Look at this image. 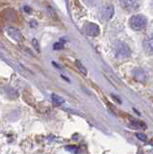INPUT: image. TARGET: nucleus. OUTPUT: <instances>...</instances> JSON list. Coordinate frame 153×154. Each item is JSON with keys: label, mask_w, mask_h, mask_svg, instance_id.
I'll use <instances>...</instances> for the list:
<instances>
[{"label": "nucleus", "mask_w": 153, "mask_h": 154, "mask_svg": "<svg viewBox=\"0 0 153 154\" xmlns=\"http://www.w3.org/2000/svg\"><path fill=\"white\" fill-rule=\"evenodd\" d=\"M114 52L118 58H127L131 55L130 48L124 42H117L114 45Z\"/></svg>", "instance_id": "1"}, {"label": "nucleus", "mask_w": 153, "mask_h": 154, "mask_svg": "<svg viewBox=\"0 0 153 154\" xmlns=\"http://www.w3.org/2000/svg\"><path fill=\"white\" fill-rule=\"evenodd\" d=\"M147 24L146 18L142 16V14H136L131 17L130 19V25L134 30H142Z\"/></svg>", "instance_id": "2"}, {"label": "nucleus", "mask_w": 153, "mask_h": 154, "mask_svg": "<svg viewBox=\"0 0 153 154\" xmlns=\"http://www.w3.org/2000/svg\"><path fill=\"white\" fill-rule=\"evenodd\" d=\"M119 3L127 11H135L141 6V0H119Z\"/></svg>", "instance_id": "3"}, {"label": "nucleus", "mask_w": 153, "mask_h": 154, "mask_svg": "<svg viewBox=\"0 0 153 154\" xmlns=\"http://www.w3.org/2000/svg\"><path fill=\"white\" fill-rule=\"evenodd\" d=\"M85 32L87 35L92 36V37H96L100 32L99 27L94 23H89L85 26Z\"/></svg>", "instance_id": "4"}, {"label": "nucleus", "mask_w": 153, "mask_h": 154, "mask_svg": "<svg viewBox=\"0 0 153 154\" xmlns=\"http://www.w3.org/2000/svg\"><path fill=\"white\" fill-rule=\"evenodd\" d=\"M133 76L135 77L136 80H138L139 82H142V83H145L147 80V74L146 72L141 69H135L133 70Z\"/></svg>", "instance_id": "5"}, {"label": "nucleus", "mask_w": 153, "mask_h": 154, "mask_svg": "<svg viewBox=\"0 0 153 154\" xmlns=\"http://www.w3.org/2000/svg\"><path fill=\"white\" fill-rule=\"evenodd\" d=\"M7 32L9 34V36H10L12 38H14L15 41L20 42L22 40V36H21L20 30L17 29L16 27H8L7 28Z\"/></svg>", "instance_id": "6"}, {"label": "nucleus", "mask_w": 153, "mask_h": 154, "mask_svg": "<svg viewBox=\"0 0 153 154\" xmlns=\"http://www.w3.org/2000/svg\"><path fill=\"white\" fill-rule=\"evenodd\" d=\"M114 13H115V10H114L113 5H107V6H105L102 10V17L104 19L109 20V19H111L112 17L114 16Z\"/></svg>", "instance_id": "7"}, {"label": "nucleus", "mask_w": 153, "mask_h": 154, "mask_svg": "<svg viewBox=\"0 0 153 154\" xmlns=\"http://www.w3.org/2000/svg\"><path fill=\"white\" fill-rule=\"evenodd\" d=\"M143 47L149 54H153V35L148 36L145 38V42H143Z\"/></svg>", "instance_id": "8"}, {"label": "nucleus", "mask_w": 153, "mask_h": 154, "mask_svg": "<svg viewBox=\"0 0 153 154\" xmlns=\"http://www.w3.org/2000/svg\"><path fill=\"white\" fill-rule=\"evenodd\" d=\"M51 99L57 105H61V104H63L65 102L64 98L61 97V96H59L58 94H51Z\"/></svg>", "instance_id": "9"}, {"label": "nucleus", "mask_w": 153, "mask_h": 154, "mask_svg": "<svg viewBox=\"0 0 153 154\" xmlns=\"http://www.w3.org/2000/svg\"><path fill=\"white\" fill-rule=\"evenodd\" d=\"M131 125L135 128H145V123L142 122H139V120H134V122H132Z\"/></svg>", "instance_id": "10"}, {"label": "nucleus", "mask_w": 153, "mask_h": 154, "mask_svg": "<svg viewBox=\"0 0 153 154\" xmlns=\"http://www.w3.org/2000/svg\"><path fill=\"white\" fill-rule=\"evenodd\" d=\"M66 150H69L70 152H74V153H77L79 152V148L77 146H66Z\"/></svg>", "instance_id": "11"}, {"label": "nucleus", "mask_w": 153, "mask_h": 154, "mask_svg": "<svg viewBox=\"0 0 153 154\" xmlns=\"http://www.w3.org/2000/svg\"><path fill=\"white\" fill-rule=\"evenodd\" d=\"M136 136H137V138H139V139H140L141 141H142V142H145V141H146V137H145V135H143V134L138 133V134L136 135Z\"/></svg>", "instance_id": "12"}, {"label": "nucleus", "mask_w": 153, "mask_h": 154, "mask_svg": "<svg viewBox=\"0 0 153 154\" xmlns=\"http://www.w3.org/2000/svg\"><path fill=\"white\" fill-rule=\"evenodd\" d=\"M76 65H77V66H78L80 67V69H81V71H83V72H84V73H85V74H86V73H87V70H86V69H85V67H84L83 66H81V65H80V63H79L78 61H77V62H76Z\"/></svg>", "instance_id": "13"}, {"label": "nucleus", "mask_w": 153, "mask_h": 154, "mask_svg": "<svg viewBox=\"0 0 153 154\" xmlns=\"http://www.w3.org/2000/svg\"><path fill=\"white\" fill-rule=\"evenodd\" d=\"M84 1H85L86 3L90 4V5H94V4H96V3H97L98 0H84Z\"/></svg>", "instance_id": "14"}, {"label": "nucleus", "mask_w": 153, "mask_h": 154, "mask_svg": "<svg viewBox=\"0 0 153 154\" xmlns=\"http://www.w3.org/2000/svg\"><path fill=\"white\" fill-rule=\"evenodd\" d=\"M64 45L63 43H61V42H58V43H55L54 45V48L55 49H58V48H63Z\"/></svg>", "instance_id": "15"}, {"label": "nucleus", "mask_w": 153, "mask_h": 154, "mask_svg": "<svg viewBox=\"0 0 153 154\" xmlns=\"http://www.w3.org/2000/svg\"><path fill=\"white\" fill-rule=\"evenodd\" d=\"M151 7L153 8V0H152V1H151Z\"/></svg>", "instance_id": "16"}]
</instances>
